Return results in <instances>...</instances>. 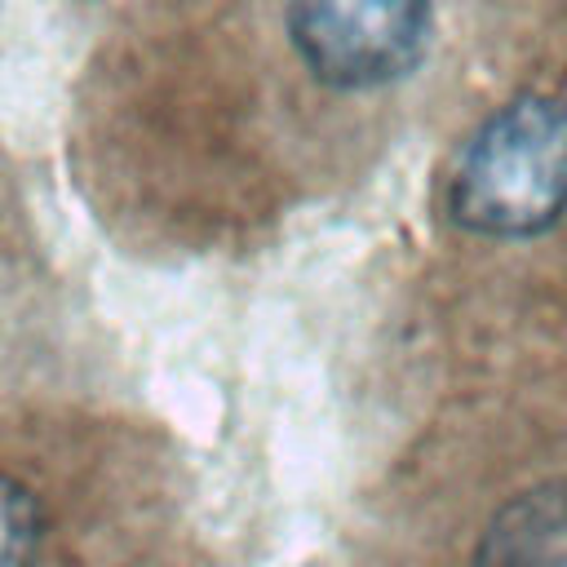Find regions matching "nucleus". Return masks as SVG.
Listing matches in <instances>:
<instances>
[{"mask_svg":"<svg viewBox=\"0 0 567 567\" xmlns=\"http://www.w3.org/2000/svg\"><path fill=\"white\" fill-rule=\"evenodd\" d=\"M447 213L483 239H532L567 213V102L523 93L496 106L461 146Z\"/></svg>","mask_w":567,"mask_h":567,"instance_id":"f257e3e1","label":"nucleus"},{"mask_svg":"<svg viewBox=\"0 0 567 567\" xmlns=\"http://www.w3.org/2000/svg\"><path fill=\"white\" fill-rule=\"evenodd\" d=\"M288 40L328 89L403 80L430 40V0H288Z\"/></svg>","mask_w":567,"mask_h":567,"instance_id":"f03ea898","label":"nucleus"},{"mask_svg":"<svg viewBox=\"0 0 567 567\" xmlns=\"http://www.w3.org/2000/svg\"><path fill=\"white\" fill-rule=\"evenodd\" d=\"M474 567H567V483L509 496L474 545Z\"/></svg>","mask_w":567,"mask_h":567,"instance_id":"7ed1b4c3","label":"nucleus"},{"mask_svg":"<svg viewBox=\"0 0 567 567\" xmlns=\"http://www.w3.org/2000/svg\"><path fill=\"white\" fill-rule=\"evenodd\" d=\"M44 514L35 492L0 470V567H35Z\"/></svg>","mask_w":567,"mask_h":567,"instance_id":"20e7f679","label":"nucleus"}]
</instances>
